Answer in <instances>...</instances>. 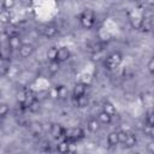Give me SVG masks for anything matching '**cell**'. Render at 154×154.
<instances>
[{"label":"cell","mask_w":154,"mask_h":154,"mask_svg":"<svg viewBox=\"0 0 154 154\" xmlns=\"http://www.w3.org/2000/svg\"><path fill=\"white\" fill-rule=\"evenodd\" d=\"M79 23L84 29H91L95 24V13L94 11L87 8L79 14Z\"/></svg>","instance_id":"cell-1"},{"label":"cell","mask_w":154,"mask_h":154,"mask_svg":"<svg viewBox=\"0 0 154 154\" xmlns=\"http://www.w3.org/2000/svg\"><path fill=\"white\" fill-rule=\"evenodd\" d=\"M84 137V131L81 128H71V129H65L64 131V140L71 142H77L81 138Z\"/></svg>","instance_id":"cell-2"},{"label":"cell","mask_w":154,"mask_h":154,"mask_svg":"<svg viewBox=\"0 0 154 154\" xmlns=\"http://www.w3.org/2000/svg\"><path fill=\"white\" fill-rule=\"evenodd\" d=\"M123 61V55L119 53V52H113L111 53L106 60H105V67L107 70H114L117 69Z\"/></svg>","instance_id":"cell-3"},{"label":"cell","mask_w":154,"mask_h":154,"mask_svg":"<svg viewBox=\"0 0 154 154\" xmlns=\"http://www.w3.org/2000/svg\"><path fill=\"white\" fill-rule=\"evenodd\" d=\"M18 51H19V55L22 58H29L35 52V47L30 43H23Z\"/></svg>","instance_id":"cell-4"},{"label":"cell","mask_w":154,"mask_h":154,"mask_svg":"<svg viewBox=\"0 0 154 154\" xmlns=\"http://www.w3.org/2000/svg\"><path fill=\"white\" fill-rule=\"evenodd\" d=\"M85 90H87V85L84 83H82V82L76 83L75 87H73V89H72V96H73V99H77V97L84 95L85 94Z\"/></svg>","instance_id":"cell-5"},{"label":"cell","mask_w":154,"mask_h":154,"mask_svg":"<svg viewBox=\"0 0 154 154\" xmlns=\"http://www.w3.org/2000/svg\"><path fill=\"white\" fill-rule=\"evenodd\" d=\"M64 131H65V129L60 124H53L51 126V135L57 140L64 138Z\"/></svg>","instance_id":"cell-6"},{"label":"cell","mask_w":154,"mask_h":154,"mask_svg":"<svg viewBox=\"0 0 154 154\" xmlns=\"http://www.w3.org/2000/svg\"><path fill=\"white\" fill-rule=\"evenodd\" d=\"M22 45H23V43H22V40H20V37H19L17 34L8 36V46H10L11 49H13V51L19 49Z\"/></svg>","instance_id":"cell-7"},{"label":"cell","mask_w":154,"mask_h":154,"mask_svg":"<svg viewBox=\"0 0 154 154\" xmlns=\"http://www.w3.org/2000/svg\"><path fill=\"white\" fill-rule=\"evenodd\" d=\"M71 53H70V49L67 47H60L58 49V54H57V61L59 63H64L69 58H70Z\"/></svg>","instance_id":"cell-8"},{"label":"cell","mask_w":154,"mask_h":154,"mask_svg":"<svg viewBox=\"0 0 154 154\" xmlns=\"http://www.w3.org/2000/svg\"><path fill=\"white\" fill-rule=\"evenodd\" d=\"M101 123L99 122V119L97 118H90L88 122H87V128H88V130L90 131V132H96V131H99L100 130V125Z\"/></svg>","instance_id":"cell-9"},{"label":"cell","mask_w":154,"mask_h":154,"mask_svg":"<svg viewBox=\"0 0 154 154\" xmlns=\"http://www.w3.org/2000/svg\"><path fill=\"white\" fill-rule=\"evenodd\" d=\"M42 34H43L45 37L52 38V37H54V36L58 34V28H57L55 25H47V26H45Z\"/></svg>","instance_id":"cell-10"},{"label":"cell","mask_w":154,"mask_h":154,"mask_svg":"<svg viewBox=\"0 0 154 154\" xmlns=\"http://www.w3.org/2000/svg\"><path fill=\"white\" fill-rule=\"evenodd\" d=\"M136 143H137V138H136V136H135L134 134H129V132H128L126 138H125L123 146H124L125 148H132V147L136 146Z\"/></svg>","instance_id":"cell-11"},{"label":"cell","mask_w":154,"mask_h":154,"mask_svg":"<svg viewBox=\"0 0 154 154\" xmlns=\"http://www.w3.org/2000/svg\"><path fill=\"white\" fill-rule=\"evenodd\" d=\"M29 130H30V132H31L32 135H40V134L42 132L43 128H42V124H41V123L34 122V123H30V124H29Z\"/></svg>","instance_id":"cell-12"},{"label":"cell","mask_w":154,"mask_h":154,"mask_svg":"<svg viewBox=\"0 0 154 154\" xmlns=\"http://www.w3.org/2000/svg\"><path fill=\"white\" fill-rule=\"evenodd\" d=\"M75 102H76V106H77V107L83 108V107H87V106H88V103H89V97L84 94V95H82V96H79V97H77V99H75Z\"/></svg>","instance_id":"cell-13"},{"label":"cell","mask_w":154,"mask_h":154,"mask_svg":"<svg viewBox=\"0 0 154 154\" xmlns=\"http://www.w3.org/2000/svg\"><path fill=\"white\" fill-rule=\"evenodd\" d=\"M97 119L101 124H109L111 120H112V116H109L107 112L105 111H101L99 114H97Z\"/></svg>","instance_id":"cell-14"},{"label":"cell","mask_w":154,"mask_h":154,"mask_svg":"<svg viewBox=\"0 0 154 154\" xmlns=\"http://www.w3.org/2000/svg\"><path fill=\"white\" fill-rule=\"evenodd\" d=\"M107 143H108L111 147H116V146L119 143L117 131H112V132L108 134V136H107Z\"/></svg>","instance_id":"cell-15"},{"label":"cell","mask_w":154,"mask_h":154,"mask_svg":"<svg viewBox=\"0 0 154 154\" xmlns=\"http://www.w3.org/2000/svg\"><path fill=\"white\" fill-rule=\"evenodd\" d=\"M103 109L102 111H105V112H107L109 116H114L116 113H117V109H116V107H114V105L112 103V102H109V101H105L103 102Z\"/></svg>","instance_id":"cell-16"},{"label":"cell","mask_w":154,"mask_h":154,"mask_svg":"<svg viewBox=\"0 0 154 154\" xmlns=\"http://www.w3.org/2000/svg\"><path fill=\"white\" fill-rule=\"evenodd\" d=\"M10 20H11V12L8 10H1L0 11V23L8 24Z\"/></svg>","instance_id":"cell-17"},{"label":"cell","mask_w":154,"mask_h":154,"mask_svg":"<svg viewBox=\"0 0 154 154\" xmlns=\"http://www.w3.org/2000/svg\"><path fill=\"white\" fill-rule=\"evenodd\" d=\"M57 54H58V48L55 46H52L47 51V59L49 61H55L57 60Z\"/></svg>","instance_id":"cell-18"},{"label":"cell","mask_w":154,"mask_h":154,"mask_svg":"<svg viewBox=\"0 0 154 154\" xmlns=\"http://www.w3.org/2000/svg\"><path fill=\"white\" fill-rule=\"evenodd\" d=\"M57 88H58V99L64 100V99H66L69 96V90H67V88L65 85L60 84V85H57Z\"/></svg>","instance_id":"cell-19"},{"label":"cell","mask_w":154,"mask_h":154,"mask_svg":"<svg viewBox=\"0 0 154 154\" xmlns=\"http://www.w3.org/2000/svg\"><path fill=\"white\" fill-rule=\"evenodd\" d=\"M57 149H58V152H60V153H67V152H70V142L66 141V140L61 141V142L58 144Z\"/></svg>","instance_id":"cell-20"},{"label":"cell","mask_w":154,"mask_h":154,"mask_svg":"<svg viewBox=\"0 0 154 154\" xmlns=\"http://www.w3.org/2000/svg\"><path fill=\"white\" fill-rule=\"evenodd\" d=\"M140 30H142L143 32H149L152 30V20H148V19H143L142 18V23H141Z\"/></svg>","instance_id":"cell-21"},{"label":"cell","mask_w":154,"mask_h":154,"mask_svg":"<svg viewBox=\"0 0 154 154\" xmlns=\"http://www.w3.org/2000/svg\"><path fill=\"white\" fill-rule=\"evenodd\" d=\"M8 112H10V107H8V105L5 103V102H1V103H0V118L6 117Z\"/></svg>","instance_id":"cell-22"},{"label":"cell","mask_w":154,"mask_h":154,"mask_svg":"<svg viewBox=\"0 0 154 154\" xmlns=\"http://www.w3.org/2000/svg\"><path fill=\"white\" fill-rule=\"evenodd\" d=\"M130 23H131V26L134 29H140L141 23H142V18L141 17H132L130 19Z\"/></svg>","instance_id":"cell-23"},{"label":"cell","mask_w":154,"mask_h":154,"mask_svg":"<svg viewBox=\"0 0 154 154\" xmlns=\"http://www.w3.org/2000/svg\"><path fill=\"white\" fill-rule=\"evenodd\" d=\"M35 97H36V100H37L38 102L46 100L47 97H49V96H48V90H41V91L36 93V94H35Z\"/></svg>","instance_id":"cell-24"},{"label":"cell","mask_w":154,"mask_h":154,"mask_svg":"<svg viewBox=\"0 0 154 154\" xmlns=\"http://www.w3.org/2000/svg\"><path fill=\"white\" fill-rule=\"evenodd\" d=\"M25 100H26V90H20V91H18V93H17V101H18L19 103L24 105Z\"/></svg>","instance_id":"cell-25"},{"label":"cell","mask_w":154,"mask_h":154,"mask_svg":"<svg viewBox=\"0 0 154 154\" xmlns=\"http://www.w3.org/2000/svg\"><path fill=\"white\" fill-rule=\"evenodd\" d=\"M14 5H16V0H4L2 1V8L4 10H11V8H13L14 7Z\"/></svg>","instance_id":"cell-26"},{"label":"cell","mask_w":154,"mask_h":154,"mask_svg":"<svg viewBox=\"0 0 154 154\" xmlns=\"http://www.w3.org/2000/svg\"><path fill=\"white\" fill-rule=\"evenodd\" d=\"M48 70H49V72L51 73H55V72H58V70H59V61H49V66H48Z\"/></svg>","instance_id":"cell-27"},{"label":"cell","mask_w":154,"mask_h":154,"mask_svg":"<svg viewBox=\"0 0 154 154\" xmlns=\"http://www.w3.org/2000/svg\"><path fill=\"white\" fill-rule=\"evenodd\" d=\"M144 123L148 124V125H153V124H154V119H153V113H152V111H148V112H147Z\"/></svg>","instance_id":"cell-28"},{"label":"cell","mask_w":154,"mask_h":154,"mask_svg":"<svg viewBox=\"0 0 154 154\" xmlns=\"http://www.w3.org/2000/svg\"><path fill=\"white\" fill-rule=\"evenodd\" d=\"M48 96L51 99H58V88H57V85L48 90Z\"/></svg>","instance_id":"cell-29"},{"label":"cell","mask_w":154,"mask_h":154,"mask_svg":"<svg viewBox=\"0 0 154 154\" xmlns=\"http://www.w3.org/2000/svg\"><path fill=\"white\" fill-rule=\"evenodd\" d=\"M144 134H146V135H148L149 137H153V136H154L153 125H148V124H146V126H144Z\"/></svg>","instance_id":"cell-30"},{"label":"cell","mask_w":154,"mask_h":154,"mask_svg":"<svg viewBox=\"0 0 154 154\" xmlns=\"http://www.w3.org/2000/svg\"><path fill=\"white\" fill-rule=\"evenodd\" d=\"M117 134H118V141H119V143H124L128 132H125V131H117Z\"/></svg>","instance_id":"cell-31"},{"label":"cell","mask_w":154,"mask_h":154,"mask_svg":"<svg viewBox=\"0 0 154 154\" xmlns=\"http://www.w3.org/2000/svg\"><path fill=\"white\" fill-rule=\"evenodd\" d=\"M147 69H148L149 73H150V75H153V72H154V59H153V58H150V59L148 60Z\"/></svg>","instance_id":"cell-32"},{"label":"cell","mask_w":154,"mask_h":154,"mask_svg":"<svg viewBox=\"0 0 154 154\" xmlns=\"http://www.w3.org/2000/svg\"><path fill=\"white\" fill-rule=\"evenodd\" d=\"M147 150H148L149 153H154V143H153V142H149V143H148Z\"/></svg>","instance_id":"cell-33"},{"label":"cell","mask_w":154,"mask_h":154,"mask_svg":"<svg viewBox=\"0 0 154 154\" xmlns=\"http://www.w3.org/2000/svg\"><path fill=\"white\" fill-rule=\"evenodd\" d=\"M1 128H2V124H1V122H0V130H1Z\"/></svg>","instance_id":"cell-34"},{"label":"cell","mask_w":154,"mask_h":154,"mask_svg":"<svg viewBox=\"0 0 154 154\" xmlns=\"http://www.w3.org/2000/svg\"><path fill=\"white\" fill-rule=\"evenodd\" d=\"M131 1H138V0H131Z\"/></svg>","instance_id":"cell-35"},{"label":"cell","mask_w":154,"mask_h":154,"mask_svg":"<svg viewBox=\"0 0 154 154\" xmlns=\"http://www.w3.org/2000/svg\"><path fill=\"white\" fill-rule=\"evenodd\" d=\"M0 77H1V73H0Z\"/></svg>","instance_id":"cell-36"}]
</instances>
